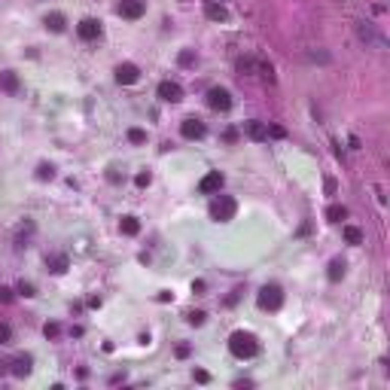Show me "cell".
I'll return each mask as SVG.
<instances>
[{
    "mask_svg": "<svg viewBox=\"0 0 390 390\" xmlns=\"http://www.w3.org/2000/svg\"><path fill=\"white\" fill-rule=\"evenodd\" d=\"M357 37H360L366 46H372V49H387V40L375 31L372 21H357Z\"/></svg>",
    "mask_w": 390,
    "mask_h": 390,
    "instance_id": "cell-4",
    "label": "cell"
},
{
    "mask_svg": "<svg viewBox=\"0 0 390 390\" xmlns=\"http://www.w3.org/2000/svg\"><path fill=\"white\" fill-rule=\"evenodd\" d=\"M46 27L55 31V34L64 31V15H61V12H49V15H46Z\"/></svg>",
    "mask_w": 390,
    "mask_h": 390,
    "instance_id": "cell-20",
    "label": "cell"
},
{
    "mask_svg": "<svg viewBox=\"0 0 390 390\" xmlns=\"http://www.w3.org/2000/svg\"><path fill=\"white\" fill-rule=\"evenodd\" d=\"M345 241L348 244H363V232L357 226H345Z\"/></svg>",
    "mask_w": 390,
    "mask_h": 390,
    "instance_id": "cell-22",
    "label": "cell"
},
{
    "mask_svg": "<svg viewBox=\"0 0 390 390\" xmlns=\"http://www.w3.org/2000/svg\"><path fill=\"white\" fill-rule=\"evenodd\" d=\"M229 351H232L238 360H250V357H256L259 342H256L253 333H232V339H229Z\"/></svg>",
    "mask_w": 390,
    "mask_h": 390,
    "instance_id": "cell-1",
    "label": "cell"
},
{
    "mask_svg": "<svg viewBox=\"0 0 390 390\" xmlns=\"http://www.w3.org/2000/svg\"><path fill=\"white\" fill-rule=\"evenodd\" d=\"M345 217H348V211H345L342 204H329V207H326V220H329V223H342Z\"/></svg>",
    "mask_w": 390,
    "mask_h": 390,
    "instance_id": "cell-21",
    "label": "cell"
},
{
    "mask_svg": "<svg viewBox=\"0 0 390 390\" xmlns=\"http://www.w3.org/2000/svg\"><path fill=\"white\" fill-rule=\"evenodd\" d=\"M180 64H183V67L195 64V52H189V49H186V52H180Z\"/></svg>",
    "mask_w": 390,
    "mask_h": 390,
    "instance_id": "cell-28",
    "label": "cell"
},
{
    "mask_svg": "<svg viewBox=\"0 0 390 390\" xmlns=\"http://www.w3.org/2000/svg\"><path fill=\"white\" fill-rule=\"evenodd\" d=\"M119 229H122V235H137L140 232V223H137V217H122Z\"/></svg>",
    "mask_w": 390,
    "mask_h": 390,
    "instance_id": "cell-18",
    "label": "cell"
},
{
    "mask_svg": "<svg viewBox=\"0 0 390 390\" xmlns=\"http://www.w3.org/2000/svg\"><path fill=\"white\" fill-rule=\"evenodd\" d=\"M0 88H3L6 95H15V92H18V76H15L12 70H3V73H0Z\"/></svg>",
    "mask_w": 390,
    "mask_h": 390,
    "instance_id": "cell-15",
    "label": "cell"
},
{
    "mask_svg": "<svg viewBox=\"0 0 390 390\" xmlns=\"http://www.w3.org/2000/svg\"><path fill=\"white\" fill-rule=\"evenodd\" d=\"M46 265H49V272L64 275V272H67V256H64V253H55V256H49V259H46Z\"/></svg>",
    "mask_w": 390,
    "mask_h": 390,
    "instance_id": "cell-17",
    "label": "cell"
},
{
    "mask_svg": "<svg viewBox=\"0 0 390 390\" xmlns=\"http://www.w3.org/2000/svg\"><path fill=\"white\" fill-rule=\"evenodd\" d=\"M195 381H198V384H207V381H211V375H207L204 369H195Z\"/></svg>",
    "mask_w": 390,
    "mask_h": 390,
    "instance_id": "cell-32",
    "label": "cell"
},
{
    "mask_svg": "<svg viewBox=\"0 0 390 390\" xmlns=\"http://www.w3.org/2000/svg\"><path fill=\"white\" fill-rule=\"evenodd\" d=\"M76 34H79L82 40H98V37H101V21H95V18H82V21L76 24Z\"/></svg>",
    "mask_w": 390,
    "mask_h": 390,
    "instance_id": "cell-10",
    "label": "cell"
},
{
    "mask_svg": "<svg viewBox=\"0 0 390 390\" xmlns=\"http://www.w3.org/2000/svg\"><path fill=\"white\" fill-rule=\"evenodd\" d=\"M308 58H311V61H320V64H326V61H329V55H326V52H308Z\"/></svg>",
    "mask_w": 390,
    "mask_h": 390,
    "instance_id": "cell-29",
    "label": "cell"
},
{
    "mask_svg": "<svg viewBox=\"0 0 390 390\" xmlns=\"http://www.w3.org/2000/svg\"><path fill=\"white\" fill-rule=\"evenodd\" d=\"M159 98L168 101V104H177V101H183V88H180L177 82L165 79V82H159Z\"/></svg>",
    "mask_w": 390,
    "mask_h": 390,
    "instance_id": "cell-7",
    "label": "cell"
},
{
    "mask_svg": "<svg viewBox=\"0 0 390 390\" xmlns=\"http://www.w3.org/2000/svg\"><path fill=\"white\" fill-rule=\"evenodd\" d=\"M207 104H211L214 110H229V107H232V95H229L226 88H211V92H207Z\"/></svg>",
    "mask_w": 390,
    "mask_h": 390,
    "instance_id": "cell-8",
    "label": "cell"
},
{
    "mask_svg": "<svg viewBox=\"0 0 390 390\" xmlns=\"http://www.w3.org/2000/svg\"><path fill=\"white\" fill-rule=\"evenodd\" d=\"M37 177H40V180H52V177H55V168H52V165H40V168H37Z\"/></svg>",
    "mask_w": 390,
    "mask_h": 390,
    "instance_id": "cell-23",
    "label": "cell"
},
{
    "mask_svg": "<svg viewBox=\"0 0 390 390\" xmlns=\"http://www.w3.org/2000/svg\"><path fill=\"white\" fill-rule=\"evenodd\" d=\"M268 134H272V137H284V134H287V131H284V128H281V125H272V128H268Z\"/></svg>",
    "mask_w": 390,
    "mask_h": 390,
    "instance_id": "cell-33",
    "label": "cell"
},
{
    "mask_svg": "<svg viewBox=\"0 0 390 390\" xmlns=\"http://www.w3.org/2000/svg\"><path fill=\"white\" fill-rule=\"evenodd\" d=\"M134 183H137V186H149V174H137Z\"/></svg>",
    "mask_w": 390,
    "mask_h": 390,
    "instance_id": "cell-34",
    "label": "cell"
},
{
    "mask_svg": "<svg viewBox=\"0 0 390 390\" xmlns=\"http://www.w3.org/2000/svg\"><path fill=\"white\" fill-rule=\"evenodd\" d=\"M204 15H207L211 21H226V18H229L226 6H220V3H207V6H204Z\"/></svg>",
    "mask_w": 390,
    "mask_h": 390,
    "instance_id": "cell-16",
    "label": "cell"
},
{
    "mask_svg": "<svg viewBox=\"0 0 390 390\" xmlns=\"http://www.w3.org/2000/svg\"><path fill=\"white\" fill-rule=\"evenodd\" d=\"M128 140H131V143H143V140H146V131H140V128H131V131H128Z\"/></svg>",
    "mask_w": 390,
    "mask_h": 390,
    "instance_id": "cell-24",
    "label": "cell"
},
{
    "mask_svg": "<svg viewBox=\"0 0 390 390\" xmlns=\"http://www.w3.org/2000/svg\"><path fill=\"white\" fill-rule=\"evenodd\" d=\"M180 134H183L186 140H198V137H204V125H201L198 119H186V122L180 125Z\"/></svg>",
    "mask_w": 390,
    "mask_h": 390,
    "instance_id": "cell-13",
    "label": "cell"
},
{
    "mask_svg": "<svg viewBox=\"0 0 390 390\" xmlns=\"http://www.w3.org/2000/svg\"><path fill=\"white\" fill-rule=\"evenodd\" d=\"M137 76H140V70H137L134 64H119V67H116V79H119L122 85H134Z\"/></svg>",
    "mask_w": 390,
    "mask_h": 390,
    "instance_id": "cell-12",
    "label": "cell"
},
{
    "mask_svg": "<svg viewBox=\"0 0 390 390\" xmlns=\"http://www.w3.org/2000/svg\"><path fill=\"white\" fill-rule=\"evenodd\" d=\"M244 131H247V137H250V140H259V143H262V140H268V125H265V122L250 119V122L244 125Z\"/></svg>",
    "mask_w": 390,
    "mask_h": 390,
    "instance_id": "cell-14",
    "label": "cell"
},
{
    "mask_svg": "<svg viewBox=\"0 0 390 390\" xmlns=\"http://www.w3.org/2000/svg\"><path fill=\"white\" fill-rule=\"evenodd\" d=\"M186 320H189L192 326H201V323H204V311H189V314H186Z\"/></svg>",
    "mask_w": 390,
    "mask_h": 390,
    "instance_id": "cell-25",
    "label": "cell"
},
{
    "mask_svg": "<svg viewBox=\"0 0 390 390\" xmlns=\"http://www.w3.org/2000/svg\"><path fill=\"white\" fill-rule=\"evenodd\" d=\"M12 342V329L6 323H0V345H9Z\"/></svg>",
    "mask_w": 390,
    "mask_h": 390,
    "instance_id": "cell-27",
    "label": "cell"
},
{
    "mask_svg": "<svg viewBox=\"0 0 390 390\" xmlns=\"http://www.w3.org/2000/svg\"><path fill=\"white\" fill-rule=\"evenodd\" d=\"M18 293H21V296H34V284H24V281H21V284H18Z\"/></svg>",
    "mask_w": 390,
    "mask_h": 390,
    "instance_id": "cell-31",
    "label": "cell"
},
{
    "mask_svg": "<svg viewBox=\"0 0 390 390\" xmlns=\"http://www.w3.org/2000/svg\"><path fill=\"white\" fill-rule=\"evenodd\" d=\"M31 366H34V360H31L27 354H18V357H12V360H9V372H12L15 378L31 375Z\"/></svg>",
    "mask_w": 390,
    "mask_h": 390,
    "instance_id": "cell-9",
    "label": "cell"
},
{
    "mask_svg": "<svg viewBox=\"0 0 390 390\" xmlns=\"http://www.w3.org/2000/svg\"><path fill=\"white\" fill-rule=\"evenodd\" d=\"M43 333H46V339H58V336H61V326H58V323H46Z\"/></svg>",
    "mask_w": 390,
    "mask_h": 390,
    "instance_id": "cell-26",
    "label": "cell"
},
{
    "mask_svg": "<svg viewBox=\"0 0 390 390\" xmlns=\"http://www.w3.org/2000/svg\"><path fill=\"white\" fill-rule=\"evenodd\" d=\"M235 211H238L235 198H232V195H220V198H214V204H211V220L229 223V220L235 217Z\"/></svg>",
    "mask_w": 390,
    "mask_h": 390,
    "instance_id": "cell-3",
    "label": "cell"
},
{
    "mask_svg": "<svg viewBox=\"0 0 390 390\" xmlns=\"http://www.w3.org/2000/svg\"><path fill=\"white\" fill-rule=\"evenodd\" d=\"M326 275H329V281H333V284H336V281H342V278H345V259H333Z\"/></svg>",
    "mask_w": 390,
    "mask_h": 390,
    "instance_id": "cell-19",
    "label": "cell"
},
{
    "mask_svg": "<svg viewBox=\"0 0 390 390\" xmlns=\"http://www.w3.org/2000/svg\"><path fill=\"white\" fill-rule=\"evenodd\" d=\"M238 70L241 73H247V76H262V79H275V67L268 64V61H262V58H241L238 61Z\"/></svg>",
    "mask_w": 390,
    "mask_h": 390,
    "instance_id": "cell-2",
    "label": "cell"
},
{
    "mask_svg": "<svg viewBox=\"0 0 390 390\" xmlns=\"http://www.w3.org/2000/svg\"><path fill=\"white\" fill-rule=\"evenodd\" d=\"M284 305V293H281V287L278 284H265L262 290H259V308H265V311H278Z\"/></svg>",
    "mask_w": 390,
    "mask_h": 390,
    "instance_id": "cell-5",
    "label": "cell"
},
{
    "mask_svg": "<svg viewBox=\"0 0 390 390\" xmlns=\"http://www.w3.org/2000/svg\"><path fill=\"white\" fill-rule=\"evenodd\" d=\"M0 302H3V305L12 302V290H9V287H0Z\"/></svg>",
    "mask_w": 390,
    "mask_h": 390,
    "instance_id": "cell-30",
    "label": "cell"
},
{
    "mask_svg": "<svg viewBox=\"0 0 390 390\" xmlns=\"http://www.w3.org/2000/svg\"><path fill=\"white\" fill-rule=\"evenodd\" d=\"M177 357L186 360V357H189V345H177Z\"/></svg>",
    "mask_w": 390,
    "mask_h": 390,
    "instance_id": "cell-35",
    "label": "cell"
},
{
    "mask_svg": "<svg viewBox=\"0 0 390 390\" xmlns=\"http://www.w3.org/2000/svg\"><path fill=\"white\" fill-rule=\"evenodd\" d=\"M223 189V174L220 171H211V174H204L201 177V183H198V192H220Z\"/></svg>",
    "mask_w": 390,
    "mask_h": 390,
    "instance_id": "cell-11",
    "label": "cell"
},
{
    "mask_svg": "<svg viewBox=\"0 0 390 390\" xmlns=\"http://www.w3.org/2000/svg\"><path fill=\"white\" fill-rule=\"evenodd\" d=\"M143 12H146V3H143V0H122V3H119V15L128 18V21H137Z\"/></svg>",
    "mask_w": 390,
    "mask_h": 390,
    "instance_id": "cell-6",
    "label": "cell"
}]
</instances>
